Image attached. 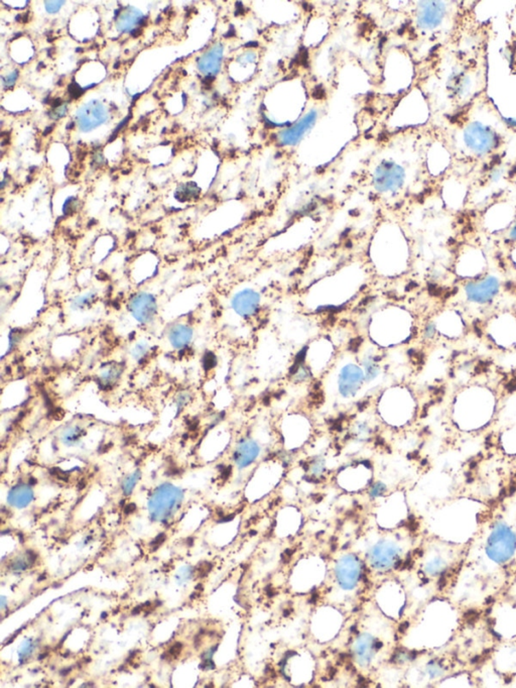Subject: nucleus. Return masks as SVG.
I'll return each mask as SVG.
<instances>
[{"label":"nucleus","instance_id":"nucleus-1","mask_svg":"<svg viewBox=\"0 0 516 688\" xmlns=\"http://www.w3.org/2000/svg\"><path fill=\"white\" fill-rule=\"evenodd\" d=\"M500 405V395L493 387L483 382L467 384L452 397L451 425L461 433H481L497 420Z\"/></svg>","mask_w":516,"mask_h":688},{"label":"nucleus","instance_id":"nucleus-2","mask_svg":"<svg viewBox=\"0 0 516 688\" xmlns=\"http://www.w3.org/2000/svg\"><path fill=\"white\" fill-rule=\"evenodd\" d=\"M378 409L382 420L389 426L406 428L418 416V399L408 387H395L382 395Z\"/></svg>","mask_w":516,"mask_h":688},{"label":"nucleus","instance_id":"nucleus-3","mask_svg":"<svg viewBox=\"0 0 516 688\" xmlns=\"http://www.w3.org/2000/svg\"><path fill=\"white\" fill-rule=\"evenodd\" d=\"M482 333L486 343L501 354L516 350V312L500 309L486 318Z\"/></svg>","mask_w":516,"mask_h":688},{"label":"nucleus","instance_id":"nucleus-4","mask_svg":"<svg viewBox=\"0 0 516 688\" xmlns=\"http://www.w3.org/2000/svg\"><path fill=\"white\" fill-rule=\"evenodd\" d=\"M502 277L490 271L485 276L473 281L463 282L460 288V296L469 307L476 309L489 308L500 301L503 293Z\"/></svg>","mask_w":516,"mask_h":688},{"label":"nucleus","instance_id":"nucleus-5","mask_svg":"<svg viewBox=\"0 0 516 688\" xmlns=\"http://www.w3.org/2000/svg\"><path fill=\"white\" fill-rule=\"evenodd\" d=\"M451 268L454 276L462 283L481 278L491 271L487 251L476 244H464L458 247Z\"/></svg>","mask_w":516,"mask_h":688},{"label":"nucleus","instance_id":"nucleus-6","mask_svg":"<svg viewBox=\"0 0 516 688\" xmlns=\"http://www.w3.org/2000/svg\"><path fill=\"white\" fill-rule=\"evenodd\" d=\"M185 494L173 483L159 485L148 498V509L152 521L165 523L169 521L182 506Z\"/></svg>","mask_w":516,"mask_h":688},{"label":"nucleus","instance_id":"nucleus-7","mask_svg":"<svg viewBox=\"0 0 516 688\" xmlns=\"http://www.w3.org/2000/svg\"><path fill=\"white\" fill-rule=\"evenodd\" d=\"M432 321L435 325L436 337L447 343H458L467 336L469 322L461 308L447 307L438 312Z\"/></svg>","mask_w":516,"mask_h":688},{"label":"nucleus","instance_id":"nucleus-8","mask_svg":"<svg viewBox=\"0 0 516 688\" xmlns=\"http://www.w3.org/2000/svg\"><path fill=\"white\" fill-rule=\"evenodd\" d=\"M516 549V536L511 527L502 521L494 525L488 538V556L497 563H503L513 558Z\"/></svg>","mask_w":516,"mask_h":688},{"label":"nucleus","instance_id":"nucleus-9","mask_svg":"<svg viewBox=\"0 0 516 688\" xmlns=\"http://www.w3.org/2000/svg\"><path fill=\"white\" fill-rule=\"evenodd\" d=\"M366 384L364 369L355 363H345L340 369L336 378L337 395L344 401H352Z\"/></svg>","mask_w":516,"mask_h":688},{"label":"nucleus","instance_id":"nucleus-10","mask_svg":"<svg viewBox=\"0 0 516 688\" xmlns=\"http://www.w3.org/2000/svg\"><path fill=\"white\" fill-rule=\"evenodd\" d=\"M406 172L401 165L384 161L377 165L373 174V186L378 192L392 193L403 186Z\"/></svg>","mask_w":516,"mask_h":688},{"label":"nucleus","instance_id":"nucleus-11","mask_svg":"<svg viewBox=\"0 0 516 688\" xmlns=\"http://www.w3.org/2000/svg\"><path fill=\"white\" fill-rule=\"evenodd\" d=\"M281 437L285 444L296 448L309 442L312 434V425L309 419L302 415H290L281 425Z\"/></svg>","mask_w":516,"mask_h":688},{"label":"nucleus","instance_id":"nucleus-12","mask_svg":"<svg viewBox=\"0 0 516 688\" xmlns=\"http://www.w3.org/2000/svg\"><path fill=\"white\" fill-rule=\"evenodd\" d=\"M106 106L98 100H91L82 105L77 113V124L83 133H89L108 120Z\"/></svg>","mask_w":516,"mask_h":688},{"label":"nucleus","instance_id":"nucleus-13","mask_svg":"<svg viewBox=\"0 0 516 688\" xmlns=\"http://www.w3.org/2000/svg\"><path fill=\"white\" fill-rule=\"evenodd\" d=\"M128 311L139 323L143 325L152 323L158 315V302L156 297L145 292L135 294L129 300Z\"/></svg>","mask_w":516,"mask_h":688},{"label":"nucleus","instance_id":"nucleus-14","mask_svg":"<svg viewBox=\"0 0 516 688\" xmlns=\"http://www.w3.org/2000/svg\"><path fill=\"white\" fill-rule=\"evenodd\" d=\"M262 452V443L257 437L246 435L236 443L233 451V460L240 470L248 468L255 463Z\"/></svg>","mask_w":516,"mask_h":688},{"label":"nucleus","instance_id":"nucleus-15","mask_svg":"<svg viewBox=\"0 0 516 688\" xmlns=\"http://www.w3.org/2000/svg\"><path fill=\"white\" fill-rule=\"evenodd\" d=\"M465 141L468 147L477 154L489 152L497 145L495 135L478 124L469 126L465 133Z\"/></svg>","mask_w":516,"mask_h":688},{"label":"nucleus","instance_id":"nucleus-16","mask_svg":"<svg viewBox=\"0 0 516 688\" xmlns=\"http://www.w3.org/2000/svg\"><path fill=\"white\" fill-rule=\"evenodd\" d=\"M259 294L251 289L243 290L236 294L231 301V306L236 314L243 318L255 316L259 310L261 302Z\"/></svg>","mask_w":516,"mask_h":688},{"label":"nucleus","instance_id":"nucleus-17","mask_svg":"<svg viewBox=\"0 0 516 688\" xmlns=\"http://www.w3.org/2000/svg\"><path fill=\"white\" fill-rule=\"evenodd\" d=\"M317 118V111H309L298 124H294V126L288 128V130H283L279 135V143L283 146H287V147L296 145L303 139L305 133L316 124Z\"/></svg>","mask_w":516,"mask_h":688},{"label":"nucleus","instance_id":"nucleus-18","mask_svg":"<svg viewBox=\"0 0 516 688\" xmlns=\"http://www.w3.org/2000/svg\"><path fill=\"white\" fill-rule=\"evenodd\" d=\"M224 46L215 44L198 60V69L202 74L207 77L216 76L222 66Z\"/></svg>","mask_w":516,"mask_h":688},{"label":"nucleus","instance_id":"nucleus-19","mask_svg":"<svg viewBox=\"0 0 516 688\" xmlns=\"http://www.w3.org/2000/svg\"><path fill=\"white\" fill-rule=\"evenodd\" d=\"M421 10L418 16V23L421 29H434L440 25L444 16L445 5L443 2H421Z\"/></svg>","mask_w":516,"mask_h":688},{"label":"nucleus","instance_id":"nucleus-20","mask_svg":"<svg viewBox=\"0 0 516 688\" xmlns=\"http://www.w3.org/2000/svg\"><path fill=\"white\" fill-rule=\"evenodd\" d=\"M359 574L358 561L353 556H346L342 559L337 567V575L341 586L350 590L354 588Z\"/></svg>","mask_w":516,"mask_h":688},{"label":"nucleus","instance_id":"nucleus-21","mask_svg":"<svg viewBox=\"0 0 516 688\" xmlns=\"http://www.w3.org/2000/svg\"><path fill=\"white\" fill-rule=\"evenodd\" d=\"M34 498V490L27 483L14 485L8 494V503L12 508L23 509L27 508Z\"/></svg>","mask_w":516,"mask_h":688},{"label":"nucleus","instance_id":"nucleus-22","mask_svg":"<svg viewBox=\"0 0 516 688\" xmlns=\"http://www.w3.org/2000/svg\"><path fill=\"white\" fill-rule=\"evenodd\" d=\"M194 337L193 328L187 324L178 323L172 326L169 331V344L175 349H184L192 343Z\"/></svg>","mask_w":516,"mask_h":688},{"label":"nucleus","instance_id":"nucleus-23","mask_svg":"<svg viewBox=\"0 0 516 688\" xmlns=\"http://www.w3.org/2000/svg\"><path fill=\"white\" fill-rule=\"evenodd\" d=\"M498 447L504 455H516V423L501 428L497 435Z\"/></svg>","mask_w":516,"mask_h":688},{"label":"nucleus","instance_id":"nucleus-24","mask_svg":"<svg viewBox=\"0 0 516 688\" xmlns=\"http://www.w3.org/2000/svg\"><path fill=\"white\" fill-rule=\"evenodd\" d=\"M143 19V14L137 8L129 6L120 14L117 21H116V27H117L118 31L122 32V33H129V32L133 31L139 23H141Z\"/></svg>","mask_w":516,"mask_h":688},{"label":"nucleus","instance_id":"nucleus-25","mask_svg":"<svg viewBox=\"0 0 516 688\" xmlns=\"http://www.w3.org/2000/svg\"><path fill=\"white\" fill-rule=\"evenodd\" d=\"M86 435V429L80 424H73L70 426L64 427L60 434V442L66 447H76L82 442Z\"/></svg>","mask_w":516,"mask_h":688},{"label":"nucleus","instance_id":"nucleus-26","mask_svg":"<svg viewBox=\"0 0 516 688\" xmlns=\"http://www.w3.org/2000/svg\"><path fill=\"white\" fill-rule=\"evenodd\" d=\"M395 547L392 545H379L374 548L372 552V562L374 566L384 569L389 566L392 562L393 558L397 555Z\"/></svg>","mask_w":516,"mask_h":688},{"label":"nucleus","instance_id":"nucleus-27","mask_svg":"<svg viewBox=\"0 0 516 688\" xmlns=\"http://www.w3.org/2000/svg\"><path fill=\"white\" fill-rule=\"evenodd\" d=\"M122 371L124 369H122L121 365H118V363H110V365H105L99 373V384L104 388L113 387L121 378Z\"/></svg>","mask_w":516,"mask_h":688},{"label":"nucleus","instance_id":"nucleus-28","mask_svg":"<svg viewBox=\"0 0 516 688\" xmlns=\"http://www.w3.org/2000/svg\"><path fill=\"white\" fill-rule=\"evenodd\" d=\"M36 555L32 551L27 552V553L23 554V555L19 556L16 558L14 560L10 561V565H8V569L10 571H14V573H21V571H27V569L32 566V563L36 561Z\"/></svg>","mask_w":516,"mask_h":688},{"label":"nucleus","instance_id":"nucleus-29","mask_svg":"<svg viewBox=\"0 0 516 688\" xmlns=\"http://www.w3.org/2000/svg\"><path fill=\"white\" fill-rule=\"evenodd\" d=\"M200 189L192 182L185 183L180 185L176 191V198L180 202L190 201L194 198L198 197Z\"/></svg>","mask_w":516,"mask_h":688},{"label":"nucleus","instance_id":"nucleus-30","mask_svg":"<svg viewBox=\"0 0 516 688\" xmlns=\"http://www.w3.org/2000/svg\"><path fill=\"white\" fill-rule=\"evenodd\" d=\"M372 426L369 421L358 420L352 426V434L360 440H367L372 434Z\"/></svg>","mask_w":516,"mask_h":688},{"label":"nucleus","instance_id":"nucleus-31","mask_svg":"<svg viewBox=\"0 0 516 688\" xmlns=\"http://www.w3.org/2000/svg\"><path fill=\"white\" fill-rule=\"evenodd\" d=\"M141 477V472L139 470H134V472L128 474V477L122 481V492H124L126 496H130L133 491H134L135 488H137V483H139Z\"/></svg>","mask_w":516,"mask_h":688},{"label":"nucleus","instance_id":"nucleus-32","mask_svg":"<svg viewBox=\"0 0 516 688\" xmlns=\"http://www.w3.org/2000/svg\"><path fill=\"white\" fill-rule=\"evenodd\" d=\"M372 646V639L369 636H363L359 640L358 644H357L356 650L357 654L361 657V664H362L363 660L365 661H368L369 654H371Z\"/></svg>","mask_w":516,"mask_h":688},{"label":"nucleus","instance_id":"nucleus-33","mask_svg":"<svg viewBox=\"0 0 516 688\" xmlns=\"http://www.w3.org/2000/svg\"><path fill=\"white\" fill-rule=\"evenodd\" d=\"M150 352V345L146 343H139L133 347L131 356L135 360H141L145 358Z\"/></svg>","mask_w":516,"mask_h":688},{"label":"nucleus","instance_id":"nucleus-34","mask_svg":"<svg viewBox=\"0 0 516 688\" xmlns=\"http://www.w3.org/2000/svg\"><path fill=\"white\" fill-rule=\"evenodd\" d=\"M34 649H36V643L32 640H27L23 645H21V648H19V659L23 661V660L27 659L34 653Z\"/></svg>","mask_w":516,"mask_h":688},{"label":"nucleus","instance_id":"nucleus-35","mask_svg":"<svg viewBox=\"0 0 516 688\" xmlns=\"http://www.w3.org/2000/svg\"><path fill=\"white\" fill-rule=\"evenodd\" d=\"M94 298L95 295L94 294H87L85 296L78 297V298L75 299L74 302H73V307L75 309H83L86 307L90 306L91 303L94 302Z\"/></svg>","mask_w":516,"mask_h":688},{"label":"nucleus","instance_id":"nucleus-36","mask_svg":"<svg viewBox=\"0 0 516 688\" xmlns=\"http://www.w3.org/2000/svg\"><path fill=\"white\" fill-rule=\"evenodd\" d=\"M191 400H192V395L190 393L184 391V392H180L177 395V400H176V403L178 409H182V408L186 407L189 403H190Z\"/></svg>","mask_w":516,"mask_h":688},{"label":"nucleus","instance_id":"nucleus-37","mask_svg":"<svg viewBox=\"0 0 516 688\" xmlns=\"http://www.w3.org/2000/svg\"><path fill=\"white\" fill-rule=\"evenodd\" d=\"M67 111H67V105H57V106L54 107V109H51V113H49V116H51V118L57 119V118L64 117V116L66 115Z\"/></svg>","mask_w":516,"mask_h":688},{"label":"nucleus","instance_id":"nucleus-38","mask_svg":"<svg viewBox=\"0 0 516 688\" xmlns=\"http://www.w3.org/2000/svg\"><path fill=\"white\" fill-rule=\"evenodd\" d=\"M45 4H46V10L49 14H57L64 5V1H46Z\"/></svg>","mask_w":516,"mask_h":688},{"label":"nucleus","instance_id":"nucleus-39","mask_svg":"<svg viewBox=\"0 0 516 688\" xmlns=\"http://www.w3.org/2000/svg\"><path fill=\"white\" fill-rule=\"evenodd\" d=\"M507 260H508L511 268L516 272V244H511L509 247L508 251H507Z\"/></svg>","mask_w":516,"mask_h":688},{"label":"nucleus","instance_id":"nucleus-40","mask_svg":"<svg viewBox=\"0 0 516 688\" xmlns=\"http://www.w3.org/2000/svg\"><path fill=\"white\" fill-rule=\"evenodd\" d=\"M182 650H183L182 644H180V643H176L175 645H173V646H172L171 648L169 649V651H167V655H169V658H172V659H176V658L178 657V655L180 654Z\"/></svg>","mask_w":516,"mask_h":688},{"label":"nucleus","instance_id":"nucleus-41","mask_svg":"<svg viewBox=\"0 0 516 688\" xmlns=\"http://www.w3.org/2000/svg\"><path fill=\"white\" fill-rule=\"evenodd\" d=\"M211 569H212V565L209 562H203L197 567L196 573H197V575H199L200 577L201 576L203 577V576L207 575L210 573Z\"/></svg>","mask_w":516,"mask_h":688},{"label":"nucleus","instance_id":"nucleus-42","mask_svg":"<svg viewBox=\"0 0 516 688\" xmlns=\"http://www.w3.org/2000/svg\"><path fill=\"white\" fill-rule=\"evenodd\" d=\"M505 240H506L507 244H511H511H516V221L513 223V227L508 229V231H507Z\"/></svg>","mask_w":516,"mask_h":688},{"label":"nucleus","instance_id":"nucleus-43","mask_svg":"<svg viewBox=\"0 0 516 688\" xmlns=\"http://www.w3.org/2000/svg\"><path fill=\"white\" fill-rule=\"evenodd\" d=\"M77 202L74 198H70V199L67 200L66 203L64 205V214H72L76 210Z\"/></svg>","mask_w":516,"mask_h":688},{"label":"nucleus","instance_id":"nucleus-44","mask_svg":"<svg viewBox=\"0 0 516 688\" xmlns=\"http://www.w3.org/2000/svg\"><path fill=\"white\" fill-rule=\"evenodd\" d=\"M17 75L19 74H17L16 71H14V72L10 73L6 78H3L4 86H5V87H12V86L14 85V83H16Z\"/></svg>","mask_w":516,"mask_h":688},{"label":"nucleus","instance_id":"nucleus-45","mask_svg":"<svg viewBox=\"0 0 516 688\" xmlns=\"http://www.w3.org/2000/svg\"><path fill=\"white\" fill-rule=\"evenodd\" d=\"M193 571H191L190 567H185V569H180V574H178V580L185 582V580H190Z\"/></svg>","mask_w":516,"mask_h":688},{"label":"nucleus","instance_id":"nucleus-46","mask_svg":"<svg viewBox=\"0 0 516 688\" xmlns=\"http://www.w3.org/2000/svg\"><path fill=\"white\" fill-rule=\"evenodd\" d=\"M384 490H386L384 485H382V483H376V485H374L373 489L371 490V496L376 498V496H380V494H382V492H384Z\"/></svg>","mask_w":516,"mask_h":688},{"label":"nucleus","instance_id":"nucleus-47","mask_svg":"<svg viewBox=\"0 0 516 688\" xmlns=\"http://www.w3.org/2000/svg\"><path fill=\"white\" fill-rule=\"evenodd\" d=\"M430 673H431V674L433 675V676H436V675H438V673H441L440 666L436 665V664H434V665L430 666Z\"/></svg>","mask_w":516,"mask_h":688},{"label":"nucleus","instance_id":"nucleus-48","mask_svg":"<svg viewBox=\"0 0 516 688\" xmlns=\"http://www.w3.org/2000/svg\"><path fill=\"white\" fill-rule=\"evenodd\" d=\"M4 606H5V597H1V608H2V610H3Z\"/></svg>","mask_w":516,"mask_h":688}]
</instances>
